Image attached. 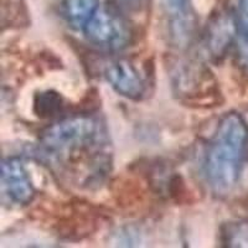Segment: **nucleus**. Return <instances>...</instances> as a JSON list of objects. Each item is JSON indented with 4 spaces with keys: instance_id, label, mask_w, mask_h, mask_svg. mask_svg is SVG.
I'll use <instances>...</instances> for the list:
<instances>
[{
    "instance_id": "obj_1",
    "label": "nucleus",
    "mask_w": 248,
    "mask_h": 248,
    "mask_svg": "<svg viewBox=\"0 0 248 248\" xmlns=\"http://www.w3.org/2000/svg\"><path fill=\"white\" fill-rule=\"evenodd\" d=\"M40 149L48 163L78 185L99 183L109 171L107 132L96 117L81 114L56 122L41 134Z\"/></svg>"
},
{
    "instance_id": "obj_2",
    "label": "nucleus",
    "mask_w": 248,
    "mask_h": 248,
    "mask_svg": "<svg viewBox=\"0 0 248 248\" xmlns=\"http://www.w3.org/2000/svg\"><path fill=\"white\" fill-rule=\"evenodd\" d=\"M248 148V125L240 113L222 117L206 152V181L217 196H227L236 189L242 174Z\"/></svg>"
},
{
    "instance_id": "obj_3",
    "label": "nucleus",
    "mask_w": 248,
    "mask_h": 248,
    "mask_svg": "<svg viewBox=\"0 0 248 248\" xmlns=\"http://www.w3.org/2000/svg\"><path fill=\"white\" fill-rule=\"evenodd\" d=\"M82 31L88 43L107 51L123 50L133 37L127 19L110 6H99Z\"/></svg>"
},
{
    "instance_id": "obj_4",
    "label": "nucleus",
    "mask_w": 248,
    "mask_h": 248,
    "mask_svg": "<svg viewBox=\"0 0 248 248\" xmlns=\"http://www.w3.org/2000/svg\"><path fill=\"white\" fill-rule=\"evenodd\" d=\"M0 190L4 202L25 206L35 198V186L25 165L19 158H8L1 164Z\"/></svg>"
},
{
    "instance_id": "obj_5",
    "label": "nucleus",
    "mask_w": 248,
    "mask_h": 248,
    "mask_svg": "<svg viewBox=\"0 0 248 248\" xmlns=\"http://www.w3.org/2000/svg\"><path fill=\"white\" fill-rule=\"evenodd\" d=\"M103 77L119 96L130 101H140L147 93L143 76L127 59H112L106 62Z\"/></svg>"
},
{
    "instance_id": "obj_6",
    "label": "nucleus",
    "mask_w": 248,
    "mask_h": 248,
    "mask_svg": "<svg viewBox=\"0 0 248 248\" xmlns=\"http://www.w3.org/2000/svg\"><path fill=\"white\" fill-rule=\"evenodd\" d=\"M196 20L189 0H168V36L178 48H185L195 37Z\"/></svg>"
},
{
    "instance_id": "obj_7",
    "label": "nucleus",
    "mask_w": 248,
    "mask_h": 248,
    "mask_svg": "<svg viewBox=\"0 0 248 248\" xmlns=\"http://www.w3.org/2000/svg\"><path fill=\"white\" fill-rule=\"evenodd\" d=\"M236 32H240L236 25L233 14L231 16L220 15L212 21L206 30V50L214 59L225 56L234 41Z\"/></svg>"
},
{
    "instance_id": "obj_8",
    "label": "nucleus",
    "mask_w": 248,
    "mask_h": 248,
    "mask_svg": "<svg viewBox=\"0 0 248 248\" xmlns=\"http://www.w3.org/2000/svg\"><path fill=\"white\" fill-rule=\"evenodd\" d=\"M211 82L209 71L203 66H198V63H181L175 72L174 85L183 96H195L196 93H202L206 86H214Z\"/></svg>"
},
{
    "instance_id": "obj_9",
    "label": "nucleus",
    "mask_w": 248,
    "mask_h": 248,
    "mask_svg": "<svg viewBox=\"0 0 248 248\" xmlns=\"http://www.w3.org/2000/svg\"><path fill=\"white\" fill-rule=\"evenodd\" d=\"M99 6V0H62V14L71 26L82 30Z\"/></svg>"
},
{
    "instance_id": "obj_10",
    "label": "nucleus",
    "mask_w": 248,
    "mask_h": 248,
    "mask_svg": "<svg viewBox=\"0 0 248 248\" xmlns=\"http://www.w3.org/2000/svg\"><path fill=\"white\" fill-rule=\"evenodd\" d=\"M221 242L226 247L248 248V221H232L221 229Z\"/></svg>"
},
{
    "instance_id": "obj_11",
    "label": "nucleus",
    "mask_w": 248,
    "mask_h": 248,
    "mask_svg": "<svg viewBox=\"0 0 248 248\" xmlns=\"http://www.w3.org/2000/svg\"><path fill=\"white\" fill-rule=\"evenodd\" d=\"M61 97L56 93H41L39 101L35 102V108H37V114L41 117H51L61 109Z\"/></svg>"
},
{
    "instance_id": "obj_12",
    "label": "nucleus",
    "mask_w": 248,
    "mask_h": 248,
    "mask_svg": "<svg viewBox=\"0 0 248 248\" xmlns=\"http://www.w3.org/2000/svg\"><path fill=\"white\" fill-rule=\"evenodd\" d=\"M234 57L237 60V63L242 70L248 72V32L240 34V37L237 39L234 44Z\"/></svg>"
},
{
    "instance_id": "obj_13",
    "label": "nucleus",
    "mask_w": 248,
    "mask_h": 248,
    "mask_svg": "<svg viewBox=\"0 0 248 248\" xmlns=\"http://www.w3.org/2000/svg\"><path fill=\"white\" fill-rule=\"evenodd\" d=\"M233 16L240 34L248 32V0H237Z\"/></svg>"
}]
</instances>
